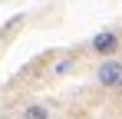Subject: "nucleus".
I'll return each instance as SVG.
<instances>
[{"instance_id":"nucleus-1","label":"nucleus","mask_w":122,"mask_h":119,"mask_svg":"<svg viewBox=\"0 0 122 119\" xmlns=\"http://www.w3.org/2000/svg\"><path fill=\"white\" fill-rule=\"evenodd\" d=\"M96 79H99V86H106V89H119L122 86V60L109 56L99 63V70H96Z\"/></svg>"},{"instance_id":"nucleus-2","label":"nucleus","mask_w":122,"mask_h":119,"mask_svg":"<svg viewBox=\"0 0 122 119\" xmlns=\"http://www.w3.org/2000/svg\"><path fill=\"white\" fill-rule=\"evenodd\" d=\"M92 50H96V53H106V56H112V53L119 50V37H116V33H99V37L92 40Z\"/></svg>"},{"instance_id":"nucleus-3","label":"nucleus","mask_w":122,"mask_h":119,"mask_svg":"<svg viewBox=\"0 0 122 119\" xmlns=\"http://www.w3.org/2000/svg\"><path fill=\"white\" fill-rule=\"evenodd\" d=\"M23 119H50V109L40 106V103H33V106H26V109H23Z\"/></svg>"}]
</instances>
